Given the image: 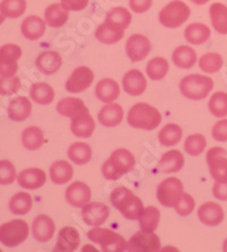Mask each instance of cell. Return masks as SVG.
Listing matches in <instances>:
<instances>
[{
    "instance_id": "obj_1",
    "label": "cell",
    "mask_w": 227,
    "mask_h": 252,
    "mask_svg": "<svg viewBox=\"0 0 227 252\" xmlns=\"http://www.w3.org/2000/svg\"><path fill=\"white\" fill-rule=\"evenodd\" d=\"M135 166V157L125 148L114 150L101 166V173L108 181H117L131 172Z\"/></svg>"
},
{
    "instance_id": "obj_17",
    "label": "cell",
    "mask_w": 227,
    "mask_h": 252,
    "mask_svg": "<svg viewBox=\"0 0 227 252\" xmlns=\"http://www.w3.org/2000/svg\"><path fill=\"white\" fill-rule=\"evenodd\" d=\"M47 182V174L43 169L32 167L17 174V183L25 190H38Z\"/></svg>"
},
{
    "instance_id": "obj_7",
    "label": "cell",
    "mask_w": 227,
    "mask_h": 252,
    "mask_svg": "<svg viewBox=\"0 0 227 252\" xmlns=\"http://www.w3.org/2000/svg\"><path fill=\"white\" fill-rule=\"evenodd\" d=\"M30 227L23 220H13L0 225V242L7 248H16L29 238Z\"/></svg>"
},
{
    "instance_id": "obj_18",
    "label": "cell",
    "mask_w": 227,
    "mask_h": 252,
    "mask_svg": "<svg viewBox=\"0 0 227 252\" xmlns=\"http://www.w3.org/2000/svg\"><path fill=\"white\" fill-rule=\"evenodd\" d=\"M56 224L48 215H38L32 223V235L36 241L46 243L54 238Z\"/></svg>"
},
{
    "instance_id": "obj_13",
    "label": "cell",
    "mask_w": 227,
    "mask_h": 252,
    "mask_svg": "<svg viewBox=\"0 0 227 252\" xmlns=\"http://www.w3.org/2000/svg\"><path fill=\"white\" fill-rule=\"evenodd\" d=\"M126 55L132 63H137L146 59L151 51V42L146 35L133 34L126 41Z\"/></svg>"
},
{
    "instance_id": "obj_5",
    "label": "cell",
    "mask_w": 227,
    "mask_h": 252,
    "mask_svg": "<svg viewBox=\"0 0 227 252\" xmlns=\"http://www.w3.org/2000/svg\"><path fill=\"white\" fill-rule=\"evenodd\" d=\"M88 239L99 244L105 252H123L128 249V242L124 236L100 226H95L88 232Z\"/></svg>"
},
{
    "instance_id": "obj_42",
    "label": "cell",
    "mask_w": 227,
    "mask_h": 252,
    "mask_svg": "<svg viewBox=\"0 0 227 252\" xmlns=\"http://www.w3.org/2000/svg\"><path fill=\"white\" fill-rule=\"evenodd\" d=\"M208 109L211 115L217 118L227 116V94L223 91L215 92L208 102Z\"/></svg>"
},
{
    "instance_id": "obj_45",
    "label": "cell",
    "mask_w": 227,
    "mask_h": 252,
    "mask_svg": "<svg viewBox=\"0 0 227 252\" xmlns=\"http://www.w3.org/2000/svg\"><path fill=\"white\" fill-rule=\"evenodd\" d=\"M106 20L126 30L132 22V14L124 7H115L107 13Z\"/></svg>"
},
{
    "instance_id": "obj_3",
    "label": "cell",
    "mask_w": 227,
    "mask_h": 252,
    "mask_svg": "<svg viewBox=\"0 0 227 252\" xmlns=\"http://www.w3.org/2000/svg\"><path fill=\"white\" fill-rule=\"evenodd\" d=\"M162 114L156 107L147 102H137L131 107L128 114V123L136 129L152 131L161 125Z\"/></svg>"
},
{
    "instance_id": "obj_35",
    "label": "cell",
    "mask_w": 227,
    "mask_h": 252,
    "mask_svg": "<svg viewBox=\"0 0 227 252\" xmlns=\"http://www.w3.org/2000/svg\"><path fill=\"white\" fill-rule=\"evenodd\" d=\"M10 213L17 216H23L29 214L33 207V198L28 192H17L9 200Z\"/></svg>"
},
{
    "instance_id": "obj_39",
    "label": "cell",
    "mask_w": 227,
    "mask_h": 252,
    "mask_svg": "<svg viewBox=\"0 0 227 252\" xmlns=\"http://www.w3.org/2000/svg\"><path fill=\"white\" fill-rule=\"evenodd\" d=\"M211 24L219 34H227V6L221 2H214L209 8Z\"/></svg>"
},
{
    "instance_id": "obj_20",
    "label": "cell",
    "mask_w": 227,
    "mask_h": 252,
    "mask_svg": "<svg viewBox=\"0 0 227 252\" xmlns=\"http://www.w3.org/2000/svg\"><path fill=\"white\" fill-rule=\"evenodd\" d=\"M56 110L61 116L69 118L70 121L82 116V115L90 113L88 107L82 101V99L75 97H67L62 99L56 106Z\"/></svg>"
},
{
    "instance_id": "obj_22",
    "label": "cell",
    "mask_w": 227,
    "mask_h": 252,
    "mask_svg": "<svg viewBox=\"0 0 227 252\" xmlns=\"http://www.w3.org/2000/svg\"><path fill=\"white\" fill-rule=\"evenodd\" d=\"M125 30L120 25L105 20L96 30V39L103 44H115L124 38Z\"/></svg>"
},
{
    "instance_id": "obj_24",
    "label": "cell",
    "mask_w": 227,
    "mask_h": 252,
    "mask_svg": "<svg viewBox=\"0 0 227 252\" xmlns=\"http://www.w3.org/2000/svg\"><path fill=\"white\" fill-rule=\"evenodd\" d=\"M63 59L57 51L48 50L41 53L35 61V66L44 75H53L62 67Z\"/></svg>"
},
{
    "instance_id": "obj_55",
    "label": "cell",
    "mask_w": 227,
    "mask_h": 252,
    "mask_svg": "<svg viewBox=\"0 0 227 252\" xmlns=\"http://www.w3.org/2000/svg\"><path fill=\"white\" fill-rule=\"evenodd\" d=\"M190 1L195 3V5L201 6V5H204V3H207L208 1H210V0H190Z\"/></svg>"
},
{
    "instance_id": "obj_48",
    "label": "cell",
    "mask_w": 227,
    "mask_h": 252,
    "mask_svg": "<svg viewBox=\"0 0 227 252\" xmlns=\"http://www.w3.org/2000/svg\"><path fill=\"white\" fill-rule=\"evenodd\" d=\"M21 80L15 76H0V95H13L20 91Z\"/></svg>"
},
{
    "instance_id": "obj_16",
    "label": "cell",
    "mask_w": 227,
    "mask_h": 252,
    "mask_svg": "<svg viewBox=\"0 0 227 252\" xmlns=\"http://www.w3.org/2000/svg\"><path fill=\"white\" fill-rule=\"evenodd\" d=\"M123 90L126 94L132 95V97H137L144 94L147 90L148 82L146 76L139 69H130L124 74L122 80Z\"/></svg>"
},
{
    "instance_id": "obj_14",
    "label": "cell",
    "mask_w": 227,
    "mask_h": 252,
    "mask_svg": "<svg viewBox=\"0 0 227 252\" xmlns=\"http://www.w3.org/2000/svg\"><path fill=\"white\" fill-rule=\"evenodd\" d=\"M81 215L85 224L95 227L106 223L110 215V209L106 203L89 202L82 208Z\"/></svg>"
},
{
    "instance_id": "obj_31",
    "label": "cell",
    "mask_w": 227,
    "mask_h": 252,
    "mask_svg": "<svg viewBox=\"0 0 227 252\" xmlns=\"http://www.w3.org/2000/svg\"><path fill=\"white\" fill-rule=\"evenodd\" d=\"M51 182L57 185H64L74 176V168L67 160H56L49 168Z\"/></svg>"
},
{
    "instance_id": "obj_12",
    "label": "cell",
    "mask_w": 227,
    "mask_h": 252,
    "mask_svg": "<svg viewBox=\"0 0 227 252\" xmlns=\"http://www.w3.org/2000/svg\"><path fill=\"white\" fill-rule=\"evenodd\" d=\"M207 164L210 175L216 181L227 180V151L224 148L214 147L207 153Z\"/></svg>"
},
{
    "instance_id": "obj_9",
    "label": "cell",
    "mask_w": 227,
    "mask_h": 252,
    "mask_svg": "<svg viewBox=\"0 0 227 252\" xmlns=\"http://www.w3.org/2000/svg\"><path fill=\"white\" fill-rule=\"evenodd\" d=\"M21 47L14 43H7L0 47V76H15L18 70L17 62L22 57Z\"/></svg>"
},
{
    "instance_id": "obj_40",
    "label": "cell",
    "mask_w": 227,
    "mask_h": 252,
    "mask_svg": "<svg viewBox=\"0 0 227 252\" xmlns=\"http://www.w3.org/2000/svg\"><path fill=\"white\" fill-rule=\"evenodd\" d=\"M161 210L155 206L144 207V209L139 217V225L141 231L155 232L161 221Z\"/></svg>"
},
{
    "instance_id": "obj_36",
    "label": "cell",
    "mask_w": 227,
    "mask_h": 252,
    "mask_svg": "<svg viewBox=\"0 0 227 252\" xmlns=\"http://www.w3.org/2000/svg\"><path fill=\"white\" fill-rule=\"evenodd\" d=\"M44 143L43 131L38 126H29L22 133V144L27 150H39Z\"/></svg>"
},
{
    "instance_id": "obj_15",
    "label": "cell",
    "mask_w": 227,
    "mask_h": 252,
    "mask_svg": "<svg viewBox=\"0 0 227 252\" xmlns=\"http://www.w3.org/2000/svg\"><path fill=\"white\" fill-rule=\"evenodd\" d=\"M91 189L87 183L76 181L68 185L65 191V199L70 206L75 208H83L91 200Z\"/></svg>"
},
{
    "instance_id": "obj_2",
    "label": "cell",
    "mask_w": 227,
    "mask_h": 252,
    "mask_svg": "<svg viewBox=\"0 0 227 252\" xmlns=\"http://www.w3.org/2000/svg\"><path fill=\"white\" fill-rule=\"evenodd\" d=\"M109 200L111 205L120 211L126 220H139L144 209L142 200L125 187H118L113 190Z\"/></svg>"
},
{
    "instance_id": "obj_51",
    "label": "cell",
    "mask_w": 227,
    "mask_h": 252,
    "mask_svg": "<svg viewBox=\"0 0 227 252\" xmlns=\"http://www.w3.org/2000/svg\"><path fill=\"white\" fill-rule=\"evenodd\" d=\"M152 2L154 0H130L129 1L130 8L137 14L147 13L151 8Z\"/></svg>"
},
{
    "instance_id": "obj_4",
    "label": "cell",
    "mask_w": 227,
    "mask_h": 252,
    "mask_svg": "<svg viewBox=\"0 0 227 252\" xmlns=\"http://www.w3.org/2000/svg\"><path fill=\"white\" fill-rule=\"evenodd\" d=\"M214 89V81L211 77L202 74H190L184 76L180 82L182 95L193 101H200L207 98Z\"/></svg>"
},
{
    "instance_id": "obj_32",
    "label": "cell",
    "mask_w": 227,
    "mask_h": 252,
    "mask_svg": "<svg viewBox=\"0 0 227 252\" xmlns=\"http://www.w3.org/2000/svg\"><path fill=\"white\" fill-rule=\"evenodd\" d=\"M172 59L174 65L182 69H190L195 65L196 63V53L192 47L180 46L173 51Z\"/></svg>"
},
{
    "instance_id": "obj_29",
    "label": "cell",
    "mask_w": 227,
    "mask_h": 252,
    "mask_svg": "<svg viewBox=\"0 0 227 252\" xmlns=\"http://www.w3.org/2000/svg\"><path fill=\"white\" fill-rule=\"evenodd\" d=\"M69 10H67L64 6L62 5V2H56L51 3L50 6H48L46 10H44V21H46L47 25H49L50 28L59 29L67 23L68 21Z\"/></svg>"
},
{
    "instance_id": "obj_37",
    "label": "cell",
    "mask_w": 227,
    "mask_h": 252,
    "mask_svg": "<svg viewBox=\"0 0 227 252\" xmlns=\"http://www.w3.org/2000/svg\"><path fill=\"white\" fill-rule=\"evenodd\" d=\"M67 156L75 165H87L92 158V149L85 142H74L67 150Z\"/></svg>"
},
{
    "instance_id": "obj_49",
    "label": "cell",
    "mask_w": 227,
    "mask_h": 252,
    "mask_svg": "<svg viewBox=\"0 0 227 252\" xmlns=\"http://www.w3.org/2000/svg\"><path fill=\"white\" fill-rule=\"evenodd\" d=\"M195 208V201L193 196L189 193H183L182 198L176 206H175V211L177 215L182 217H187L193 213Z\"/></svg>"
},
{
    "instance_id": "obj_54",
    "label": "cell",
    "mask_w": 227,
    "mask_h": 252,
    "mask_svg": "<svg viewBox=\"0 0 227 252\" xmlns=\"http://www.w3.org/2000/svg\"><path fill=\"white\" fill-rule=\"evenodd\" d=\"M5 21H6V15H5V13H3L1 2H0V25H1Z\"/></svg>"
},
{
    "instance_id": "obj_44",
    "label": "cell",
    "mask_w": 227,
    "mask_h": 252,
    "mask_svg": "<svg viewBox=\"0 0 227 252\" xmlns=\"http://www.w3.org/2000/svg\"><path fill=\"white\" fill-rule=\"evenodd\" d=\"M207 147V139L206 136L200 134V133H195V134L189 135L185 139L184 142V150L188 155L192 156V157H198L203 153Z\"/></svg>"
},
{
    "instance_id": "obj_52",
    "label": "cell",
    "mask_w": 227,
    "mask_h": 252,
    "mask_svg": "<svg viewBox=\"0 0 227 252\" xmlns=\"http://www.w3.org/2000/svg\"><path fill=\"white\" fill-rule=\"evenodd\" d=\"M213 194L217 200L227 201V180L216 181L213 187Z\"/></svg>"
},
{
    "instance_id": "obj_25",
    "label": "cell",
    "mask_w": 227,
    "mask_h": 252,
    "mask_svg": "<svg viewBox=\"0 0 227 252\" xmlns=\"http://www.w3.org/2000/svg\"><path fill=\"white\" fill-rule=\"evenodd\" d=\"M9 120L16 123L24 122L31 116L32 113V102L28 97H16L9 100L8 107H7Z\"/></svg>"
},
{
    "instance_id": "obj_46",
    "label": "cell",
    "mask_w": 227,
    "mask_h": 252,
    "mask_svg": "<svg viewBox=\"0 0 227 252\" xmlns=\"http://www.w3.org/2000/svg\"><path fill=\"white\" fill-rule=\"evenodd\" d=\"M1 6L6 17L18 18L27 10V0H2Z\"/></svg>"
},
{
    "instance_id": "obj_38",
    "label": "cell",
    "mask_w": 227,
    "mask_h": 252,
    "mask_svg": "<svg viewBox=\"0 0 227 252\" xmlns=\"http://www.w3.org/2000/svg\"><path fill=\"white\" fill-rule=\"evenodd\" d=\"M183 138V129L175 123L166 124L158 133V141L162 147H174Z\"/></svg>"
},
{
    "instance_id": "obj_30",
    "label": "cell",
    "mask_w": 227,
    "mask_h": 252,
    "mask_svg": "<svg viewBox=\"0 0 227 252\" xmlns=\"http://www.w3.org/2000/svg\"><path fill=\"white\" fill-rule=\"evenodd\" d=\"M70 131L77 138H91L96 131V122L94 117L91 116L90 113H88L77 118H74L70 122Z\"/></svg>"
},
{
    "instance_id": "obj_28",
    "label": "cell",
    "mask_w": 227,
    "mask_h": 252,
    "mask_svg": "<svg viewBox=\"0 0 227 252\" xmlns=\"http://www.w3.org/2000/svg\"><path fill=\"white\" fill-rule=\"evenodd\" d=\"M184 156L180 150H169L162 156L158 164L159 172L163 174L177 173L184 167Z\"/></svg>"
},
{
    "instance_id": "obj_21",
    "label": "cell",
    "mask_w": 227,
    "mask_h": 252,
    "mask_svg": "<svg viewBox=\"0 0 227 252\" xmlns=\"http://www.w3.org/2000/svg\"><path fill=\"white\" fill-rule=\"evenodd\" d=\"M81 235L79 231L73 226H65L58 233L56 251L73 252L80 247Z\"/></svg>"
},
{
    "instance_id": "obj_41",
    "label": "cell",
    "mask_w": 227,
    "mask_h": 252,
    "mask_svg": "<svg viewBox=\"0 0 227 252\" xmlns=\"http://www.w3.org/2000/svg\"><path fill=\"white\" fill-rule=\"evenodd\" d=\"M147 75L152 81L162 80L169 70V63L163 57H155L147 64Z\"/></svg>"
},
{
    "instance_id": "obj_26",
    "label": "cell",
    "mask_w": 227,
    "mask_h": 252,
    "mask_svg": "<svg viewBox=\"0 0 227 252\" xmlns=\"http://www.w3.org/2000/svg\"><path fill=\"white\" fill-rule=\"evenodd\" d=\"M124 118L123 107L117 102H109L102 107L98 113L100 124L105 127H115L120 125Z\"/></svg>"
},
{
    "instance_id": "obj_27",
    "label": "cell",
    "mask_w": 227,
    "mask_h": 252,
    "mask_svg": "<svg viewBox=\"0 0 227 252\" xmlns=\"http://www.w3.org/2000/svg\"><path fill=\"white\" fill-rule=\"evenodd\" d=\"M95 94L101 102L116 101L121 94V88L116 81L113 79H102L96 85Z\"/></svg>"
},
{
    "instance_id": "obj_33",
    "label": "cell",
    "mask_w": 227,
    "mask_h": 252,
    "mask_svg": "<svg viewBox=\"0 0 227 252\" xmlns=\"http://www.w3.org/2000/svg\"><path fill=\"white\" fill-rule=\"evenodd\" d=\"M210 29L203 23H192L184 30V38L189 43L200 46L210 38Z\"/></svg>"
},
{
    "instance_id": "obj_8",
    "label": "cell",
    "mask_w": 227,
    "mask_h": 252,
    "mask_svg": "<svg viewBox=\"0 0 227 252\" xmlns=\"http://www.w3.org/2000/svg\"><path fill=\"white\" fill-rule=\"evenodd\" d=\"M184 193V185L175 176L167 177L159 183L157 188V199L161 205L167 208H175Z\"/></svg>"
},
{
    "instance_id": "obj_10",
    "label": "cell",
    "mask_w": 227,
    "mask_h": 252,
    "mask_svg": "<svg viewBox=\"0 0 227 252\" xmlns=\"http://www.w3.org/2000/svg\"><path fill=\"white\" fill-rule=\"evenodd\" d=\"M162 242L155 232H136L128 242L130 252H157L161 250Z\"/></svg>"
},
{
    "instance_id": "obj_34",
    "label": "cell",
    "mask_w": 227,
    "mask_h": 252,
    "mask_svg": "<svg viewBox=\"0 0 227 252\" xmlns=\"http://www.w3.org/2000/svg\"><path fill=\"white\" fill-rule=\"evenodd\" d=\"M30 97L39 105H50L55 99V90L47 82H35L30 88Z\"/></svg>"
},
{
    "instance_id": "obj_50",
    "label": "cell",
    "mask_w": 227,
    "mask_h": 252,
    "mask_svg": "<svg viewBox=\"0 0 227 252\" xmlns=\"http://www.w3.org/2000/svg\"><path fill=\"white\" fill-rule=\"evenodd\" d=\"M211 135L218 142H227V118L219 120L213 126Z\"/></svg>"
},
{
    "instance_id": "obj_19",
    "label": "cell",
    "mask_w": 227,
    "mask_h": 252,
    "mask_svg": "<svg viewBox=\"0 0 227 252\" xmlns=\"http://www.w3.org/2000/svg\"><path fill=\"white\" fill-rule=\"evenodd\" d=\"M225 214L221 205L213 201H207L202 203L198 209V218L201 223L215 227L223 223Z\"/></svg>"
},
{
    "instance_id": "obj_47",
    "label": "cell",
    "mask_w": 227,
    "mask_h": 252,
    "mask_svg": "<svg viewBox=\"0 0 227 252\" xmlns=\"http://www.w3.org/2000/svg\"><path fill=\"white\" fill-rule=\"evenodd\" d=\"M17 180V172L12 161L0 160V185H10Z\"/></svg>"
},
{
    "instance_id": "obj_23",
    "label": "cell",
    "mask_w": 227,
    "mask_h": 252,
    "mask_svg": "<svg viewBox=\"0 0 227 252\" xmlns=\"http://www.w3.org/2000/svg\"><path fill=\"white\" fill-rule=\"evenodd\" d=\"M46 21L38 15H30L21 24V32L25 39L30 41H36L42 38L46 32Z\"/></svg>"
},
{
    "instance_id": "obj_53",
    "label": "cell",
    "mask_w": 227,
    "mask_h": 252,
    "mask_svg": "<svg viewBox=\"0 0 227 252\" xmlns=\"http://www.w3.org/2000/svg\"><path fill=\"white\" fill-rule=\"evenodd\" d=\"M61 1L67 10H73V12H81L89 5V0H61Z\"/></svg>"
},
{
    "instance_id": "obj_43",
    "label": "cell",
    "mask_w": 227,
    "mask_h": 252,
    "mask_svg": "<svg viewBox=\"0 0 227 252\" xmlns=\"http://www.w3.org/2000/svg\"><path fill=\"white\" fill-rule=\"evenodd\" d=\"M224 65V59L218 53H208L203 55L199 61L200 69L206 74H214L222 69Z\"/></svg>"
},
{
    "instance_id": "obj_56",
    "label": "cell",
    "mask_w": 227,
    "mask_h": 252,
    "mask_svg": "<svg viewBox=\"0 0 227 252\" xmlns=\"http://www.w3.org/2000/svg\"><path fill=\"white\" fill-rule=\"evenodd\" d=\"M223 251L227 252V239L224 241V244H223Z\"/></svg>"
},
{
    "instance_id": "obj_6",
    "label": "cell",
    "mask_w": 227,
    "mask_h": 252,
    "mask_svg": "<svg viewBox=\"0 0 227 252\" xmlns=\"http://www.w3.org/2000/svg\"><path fill=\"white\" fill-rule=\"evenodd\" d=\"M191 9L181 0H173L159 13V22L167 29H177L189 20Z\"/></svg>"
},
{
    "instance_id": "obj_11",
    "label": "cell",
    "mask_w": 227,
    "mask_h": 252,
    "mask_svg": "<svg viewBox=\"0 0 227 252\" xmlns=\"http://www.w3.org/2000/svg\"><path fill=\"white\" fill-rule=\"evenodd\" d=\"M95 81V73L87 66H79L73 70L65 83V89L70 94H82L91 87Z\"/></svg>"
},
{
    "instance_id": "obj_57",
    "label": "cell",
    "mask_w": 227,
    "mask_h": 252,
    "mask_svg": "<svg viewBox=\"0 0 227 252\" xmlns=\"http://www.w3.org/2000/svg\"><path fill=\"white\" fill-rule=\"evenodd\" d=\"M0 251H1V249H0Z\"/></svg>"
}]
</instances>
